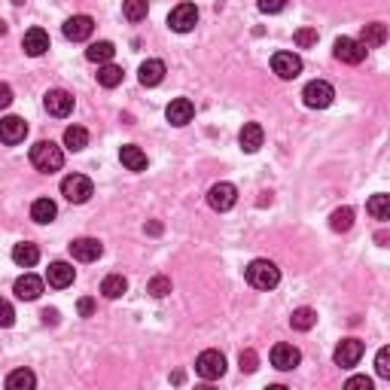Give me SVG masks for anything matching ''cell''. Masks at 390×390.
Returning <instances> with one entry per match:
<instances>
[{
	"instance_id": "42",
	"label": "cell",
	"mask_w": 390,
	"mask_h": 390,
	"mask_svg": "<svg viewBox=\"0 0 390 390\" xmlns=\"http://www.w3.org/2000/svg\"><path fill=\"white\" fill-rule=\"evenodd\" d=\"M77 308H80L82 317H92V311H95V299H89V296H86V299L77 302Z\"/></svg>"
},
{
	"instance_id": "19",
	"label": "cell",
	"mask_w": 390,
	"mask_h": 390,
	"mask_svg": "<svg viewBox=\"0 0 390 390\" xmlns=\"http://www.w3.org/2000/svg\"><path fill=\"white\" fill-rule=\"evenodd\" d=\"M22 49H25V55H31V58H40L43 52H49V34H46L43 27H31V31H25Z\"/></svg>"
},
{
	"instance_id": "45",
	"label": "cell",
	"mask_w": 390,
	"mask_h": 390,
	"mask_svg": "<svg viewBox=\"0 0 390 390\" xmlns=\"http://www.w3.org/2000/svg\"><path fill=\"white\" fill-rule=\"evenodd\" d=\"M146 232H150V235H159V232H162V222H150V226H146Z\"/></svg>"
},
{
	"instance_id": "4",
	"label": "cell",
	"mask_w": 390,
	"mask_h": 390,
	"mask_svg": "<svg viewBox=\"0 0 390 390\" xmlns=\"http://www.w3.org/2000/svg\"><path fill=\"white\" fill-rule=\"evenodd\" d=\"M195 372L204 382H217V378L226 375V357H222V351H201L199 357H195Z\"/></svg>"
},
{
	"instance_id": "16",
	"label": "cell",
	"mask_w": 390,
	"mask_h": 390,
	"mask_svg": "<svg viewBox=\"0 0 390 390\" xmlns=\"http://www.w3.org/2000/svg\"><path fill=\"white\" fill-rule=\"evenodd\" d=\"M272 70L281 80H296L302 73V58L296 52H275L272 55Z\"/></svg>"
},
{
	"instance_id": "7",
	"label": "cell",
	"mask_w": 390,
	"mask_h": 390,
	"mask_svg": "<svg viewBox=\"0 0 390 390\" xmlns=\"http://www.w3.org/2000/svg\"><path fill=\"white\" fill-rule=\"evenodd\" d=\"M235 201H238V189H235V183H226V180H220V183H213V187L208 189V204L213 210H220V213H226L235 208Z\"/></svg>"
},
{
	"instance_id": "26",
	"label": "cell",
	"mask_w": 390,
	"mask_h": 390,
	"mask_svg": "<svg viewBox=\"0 0 390 390\" xmlns=\"http://www.w3.org/2000/svg\"><path fill=\"white\" fill-rule=\"evenodd\" d=\"M6 390H34L37 387V375L31 369H13V372L6 375Z\"/></svg>"
},
{
	"instance_id": "23",
	"label": "cell",
	"mask_w": 390,
	"mask_h": 390,
	"mask_svg": "<svg viewBox=\"0 0 390 390\" xmlns=\"http://www.w3.org/2000/svg\"><path fill=\"white\" fill-rule=\"evenodd\" d=\"M13 263L18 268H34L37 263H40V247L31 244V241H22V244L13 247Z\"/></svg>"
},
{
	"instance_id": "11",
	"label": "cell",
	"mask_w": 390,
	"mask_h": 390,
	"mask_svg": "<svg viewBox=\"0 0 390 390\" xmlns=\"http://www.w3.org/2000/svg\"><path fill=\"white\" fill-rule=\"evenodd\" d=\"M366 52L369 49L360 40H354V37H339L336 46H332V55H336L341 64H360L366 58Z\"/></svg>"
},
{
	"instance_id": "44",
	"label": "cell",
	"mask_w": 390,
	"mask_h": 390,
	"mask_svg": "<svg viewBox=\"0 0 390 390\" xmlns=\"http://www.w3.org/2000/svg\"><path fill=\"white\" fill-rule=\"evenodd\" d=\"M40 317H43V323H52V327H55V323H58V317H61V314L55 311V308H43V314H40Z\"/></svg>"
},
{
	"instance_id": "34",
	"label": "cell",
	"mask_w": 390,
	"mask_h": 390,
	"mask_svg": "<svg viewBox=\"0 0 390 390\" xmlns=\"http://www.w3.org/2000/svg\"><path fill=\"white\" fill-rule=\"evenodd\" d=\"M351 226H354V210H351V208L332 210V217H329V229L332 232H348Z\"/></svg>"
},
{
	"instance_id": "8",
	"label": "cell",
	"mask_w": 390,
	"mask_h": 390,
	"mask_svg": "<svg viewBox=\"0 0 390 390\" xmlns=\"http://www.w3.org/2000/svg\"><path fill=\"white\" fill-rule=\"evenodd\" d=\"M268 357H272V366L277 372H293V369L302 363V351L296 345H287V341H277Z\"/></svg>"
},
{
	"instance_id": "31",
	"label": "cell",
	"mask_w": 390,
	"mask_h": 390,
	"mask_svg": "<svg viewBox=\"0 0 390 390\" xmlns=\"http://www.w3.org/2000/svg\"><path fill=\"white\" fill-rule=\"evenodd\" d=\"M314 323H317V311L308 308V305H302V308H296V311L290 314V327L299 329V332L314 329Z\"/></svg>"
},
{
	"instance_id": "24",
	"label": "cell",
	"mask_w": 390,
	"mask_h": 390,
	"mask_svg": "<svg viewBox=\"0 0 390 390\" xmlns=\"http://www.w3.org/2000/svg\"><path fill=\"white\" fill-rule=\"evenodd\" d=\"M98 86H104V89H116L119 82L125 80V70L119 68V64H113V61H107V64H98Z\"/></svg>"
},
{
	"instance_id": "37",
	"label": "cell",
	"mask_w": 390,
	"mask_h": 390,
	"mask_svg": "<svg viewBox=\"0 0 390 390\" xmlns=\"http://www.w3.org/2000/svg\"><path fill=\"white\" fill-rule=\"evenodd\" d=\"M238 363H241V372H256V366H259V357H256V351L253 348H247V351H241V357H238Z\"/></svg>"
},
{
	"instance_id": "25",
	"label": "cell",
	"mask_w": 390,
	"mask_h": 390,
	"mask_svg": "<svg viewBox=\"0 0 390 390\" xmlns=\"http://www.w3.org/2000/svg\"><path fill=\"white\" fill-rule=\"evenodd\" d=\"M55 217H58V204H55L52 199H37V201L31 204V220L40 222V226L52 222Z\"/></svg>"
},
{
	"instance_id": "21",
	"label": "cell",
	"mask_w": 390,
	"mask_h": 390,
	"mask_svg": "<svg viewBox=\"0 0 390 390\" xmlns=\"http://www.w3.org/2000/svg\"><path fill=\"white\" fill-rule=\"evenodd\" d=\"M165 61H159V58H146L144 64H141V70H137V80H141V86H146V89H156V86H162V80H165Z\"/></svg>"
},
{
	"instance_id": "33",
	"label": "cell",
	"mask_w": 390,
	"mask_h": 390,
	"mask_svg": "<svg viewBox=\"0 0 390 390\" xmlns=\"http://www.w3.org/2000/svg\"><path fill=\"white\" fill-rule=\"evenodd\" d=\"M150 13V0H122V15L128 22H144Z\"/></svg>"
},
{
	"instance_id": "28",
	"label": "cell",
	"mask_w": 390,
	"mask_h": 390,
	"mask_svg": "<svg viewBox=\"0 0 390 390\" xmlns=\"http://www.w3.org/2000/svg\"><path fill=\"white\" fill-rule=\"evenodd\" d=\"M128 293V281L122 275H107L104 281H101V296L104 299H122Z\"/></svg>"
},
{
	"instance_id": "10",
	"label": "cell",
	"mask_w": 390,
	"mask_h": 390,
	"mask_svg": "<svg viewBox=\"0 0 390 390\" xmlns=\"http://www.w3.org/2000/svg\"><path fill=\"white\" fill-rule=\"evenodd\" d=\"M43 107H46V113H49V116L64 119V116L73 113V95H70V92H64V89H49L43 95Z\"/></svg>"
},
{
	"instance_id": "6",
	"label": "cell",
	"mask_w": 390,
	"mask_h": 390,
	"mask_svg": "<svg viewBox=\"0 0 390 390\" xmlns=\"http://www.w3.org/2000/svg\"><path fill=\"white\" fill-rule=\"evenodd\" d=\"M195 25H199V6L195 4H177L168 13V27L171 31H177V34H189V31H195Z\"/></svg>"
},
{
	"instance_id": "15",
	"label": "cell",
	"mask_w": 390,
	"mask_h": 390,
	"mask_svg": "<svg viewBox=\"0 0 390 390\" xmlns=\"http://www.w3.org/2000/svg\"><path fill=\"white\" fill-rule=\"evenodd\" d=\"M165 119L174 125V128H183V125H189L192 119H195V104L189 98H174L168 107H165Z\"/></svg>"
},
{
	"instance_id": "13",
	"label": "cell",
	"mask_w": 390,
	"mask_h": 390,
	"mask_svg": "<svg viewBox=\"0 0 390 390\" xmlns=\"http://www.w3.org/2000/svg\"><path fill=\"white\" fill-rule=\"evenodd\" d=\"M27 137V122L22 116H4L0 119V144L18 146Z\"/></svg>"
},
{
	"instance_id": "36",
	"label": "cell",
	"mask_w": 390,
	"mask_h": 390,
	"mask_svg": "<svg viewBox=\"0 0 390 390\" xmlns=\"http://www.w3.org/2000/svg\"><path fill=\"white\" fill-rule=\"evenodd\" d=\"M293 40L299 49H311V46H317V27H299L293 34Z\"/></svg>"
},
{
	"instance_id": "12",
	"label": "cell",
	"mask_w": 390,
	"mask_h": 390,
	"mask_svg": "<svg viewBox=\"0 0 390 390\" xmlns=\"http://www.w3.org/2000/svg\"><path fill=\"white\" fill-rule=\"evenodd\" d=\"M70 256L77 263H98L104 256V244L98 238H73L70 241Z\"/></svg>"
},
{
	"instance_id": "27",
	"label": "cell",
	"mask_w": 390,
	"mask_h": 390,
	"mask_svg": "<svg viewBox=\"0 0 390 390\" xmlns=\"http://www.w3.org/2000/svg\"><path fill=\"white\" fill-rule=\"evenodd\" d=\"M64 146L70 153H82L89 146V132L82 125H68L64 128Z\"/></svg>"
},
{
	"instance_id": "29",
	"label": "cell",
	"mask_w": 390,
	"mask_h": 390,
	"mask_svg": "<svg viewBox=\"0 0 390 390\" xmlns=\"http://www.w3.org/2000/svg\"><path fill=\"white\" fill-rule=\"evenodd\" d=\"M113 55H116V46L110 43V40L89 43V49H86V58L92 64H107V61H113Z\"/></svg>"
},
{
	"instance_id": "41",
	"label": "cell",
	"mask_w": 390,
	"mask_h": 390,
	"mask_svg": "<svg viewBox=\"0 0 390 390\" xmlns=\"http://www.w3.org/2000/svg\"><path fill=\"white\" fill-rule=\"evenodd\" d=\"M13 104V86L9 82H0V110H6Z\"/></svg>"
},
{
	"instance_id": "32",
	"label": "cell",
	"mask_w": 390,
	"mask_h": 390,
	"mask_svg": "<svg viewBox=\"0 0 390 390\" xmlns=\"http://www.w3.org/2000/svg\"><path fill=\"white\" fill-rule=\"evenodd\" d=\"M366 210L372 213L378 222H387V220H390V195H384V192L372 195V199L366 201Z\"/></svg>"
},
{
	"instance_id": "43",
	"label": "cell",
	"mask_w": 390,
	"mask_h": 390,
	"mask_svg": "<svg viewBox=\"0 0 390 390\" xmlns=\"http://www.w3.org/2000/svg\"><path fill=\"white\" fill-rule=\"evenodd\" d=\"M348 387H366V390H372V378L354 375V378H348Z\"/></svg>"
},
{
	"instance_id": "20",
	"label": "cell",
	"mask_w": 390,
	"mask_h": 390,
	"mask_svg": "<svg viewBox=\"0 0 390 390\" xmlns=\"http://www.w3.org/2000/svg\"><path fill=\"white\" fill-rule=\"evenodd\" d=\"M119 162H122L128 171H134V174L146 171V165H150L146 153H144L137 144H122V146H119Z\"/></svg>"
},
{
	"instance_id": "38",
	"label": "cell",
	"mask_w": 390,
	"mask_h": 390,
	"mask_svg": "<svg viewBox=\"0 0 390 390\" xmlns=\"http://www.w3.org/2000/svg\"><path fill=\"white\" fill-rule=\"evenodd\" d=\"M15 323V311H13V302L9 299H4V296H0V327L4 329H9Z\"/></svg>"
},
{
	"instance_id": "9",
	"label": "cell",
	"mask_w": 390,
	"mask_h": 390,
	"mask_svg": "<svg viewBox=\"0 0 390 390\" xmlns=\"http://www.w3.org/2000/svg\"><path fill=\"white\" fill-rule=\"evenodd\" d=\"M363 351H366V345L360 339H341L332 360H336V366H341V369H354L360 360H363Z\"/></svg>"
},
{
	"instance_id": "2",
	"label": "cell",
	"mask_w": 390,
	"mask_h": 390,
	"mask_svg": "<svg viewBox=\"0 0 390 390\" xmlns=\"http://www.w3.org/2000/svg\"><path fill=\"white\" fill-rule=\"evenodd\" d=\"M31 165L40 174H55L64 165V150L55 141H37L31 146Z\"/></svg>"
},
{
	"instance_id": "14",
	"label": "cell",
	"mask_w": 390,
	"mask_h": 390,
	"mask_svg": "<svg viewBox=\"0 0 390 390\" xmlns=\"http://www.w3.org/2000/svg\"><path fill=\"white\" fill-rule=\"evenodd\" d=\"M61 31L64 37H68L70 43H82V40H89L92 31H95V18L92 15H70L68 22L61 25Z\"/></svg>"
},
{
	"instance_id": "18",
	"label": "cell",
	"mask_w": 390,
	"mask_h": 390,
	"mask_svg": "<svg viewBox=\"0 0 390 390\" xmlns=\"http://www.w3.org/2000/svg\"><path fill=\"white\" fill-rule=\"evenodd\" d=\"M73 277H77V268H73L70 263H52L49 268H46V284L55 287V290H68V287L73 284Z\"/></svg>"
},
{
	"instance_id": "22",
	"label": "cell",
	"mask_w": 390,
	"mask_h": 390,
	"mask_svg": "<svg viewBox=\"0 0 390 390\" xmlns=\"http://www.w3.org/2000/svg\"><path fill=\"white\" fill-rule=\"evenodd\" d=\"M238 144L244 153H259V146L265 144V132L259 122H244V128L238 132Z\"/></svg>"
},
{
	"instance_id": "46",
	"label": "cell",
	"mask_w": 390,
	"mask_h": 390,
	"mask_svg": "<svg viewBox=\"0 0 390 390\" xmlns=\"http://www.w3.org/2000/svg\"><path fill=\"white\" fill-rule=\"evenodd\" d=\"M6 34V22H0V37H4Z\"/></svg>"
},
{
	"instance_id": "40",
	"label": "cell",
	"mask_w": 390,
	"mask_h": 390,
	"mask_svg": "<svg viewBox=\"0 0 390 390\" xmlns=\"http://www.w3.org/2000/svg\"><path fill=\"white\" fill-rule=\"evenodd\" d=\"M287 9V0H259V13L265 15H277Z\"/></svg>"
},
{
	"instance_id": "35",
	"label": "cell",
	"mask_w": 390,
	"mask_h": 390,
	"mask_svg": "<svg viewBox=\"0 0 390 390\" xmlns=\"http://www.w3.org/2000/svg\"><path fill=\"white\" fill-rule=\"evenodd\" d=\"M174 290V284H171V277H165V275H156L150 284H146V293L153 296V299H165Z\"/></svg>"
},
{
	"instance_id": "1",
	"label": "cell",
	"mask_w": 390,
	"mask_h": 390,
	"mask_svg": "<svg viewBox=\"0 0 390 390\" xmlns=\"http://www.w3.org/2000/svg\"><path fill=\"white\" fill-rule=\"evenodd\" d=\"M244 281L253 287V290H275L281 284V268H277L272 259H253L244 268Z\"/></svg>"
},
{
	"instance_id": "5",
	"label": "cell",
	"mask_w": 390,
	"mask_h": 390,
	"mask_svg": "<svg viewBox=\"0 0 390 390\" xmlns=\"http://www.w3.org/2000/svg\"><path fill=\"white\" fill-rule=\"evenodd\" d=\"M332 98H336V89H332L327 80H311L308 86L302 89V101H305V107H311V110H327L332 104Z\"/></svg>"
},
{
	"instance_id": "17",
	"label": "cell",
	"mask_w": 390,
	"mask_h": 390,
	"mask_svg": "<svg viewBox=\"0 0 390 390\" xmlns=\"http://www.w3.org/2000/svg\"><path fill=\"white\" fill-rule=\"evenodd\" d=\"M43 277H37L31 272H25L22 277H15V284H13V293L18 296L22 302H34V299H40L43 296Z\"/></svg>"
},
{
	"instance_id": "3",
	"label": "cell",
	"mask_w": 390,
	"mask_h": 390,
	"mask_svg": "<svg viewBox=\"0 0 390 390\" xmlns=\"http://www.w3.org/2000/svg\"><path fill=\"white\" fill-rule=\"evenodd\" d=\"M61 195L70 204H86L92 195H95V183H92L86 174H68V177L61 180Z\"/></svg>"
},
{
	"instance_id": "39",
	"label": "cell",
	"mask_w": 390,
	"mask_h": 390,
	"mask_svg": "<svg viewBox=\"0 0 390 390\" xmlns=\"http://www.w3.org/2000/svg\"><path fill=\"white\" fill-rule=\"evenodd\" d=\"M375 372L378 378H390V348H382L375 357Z\"/></svg>"
},
{
	"instance_id": "30",
	"label": "cell",
	"mask_w": 390,
	"mask_h": 390,
	"mask_svg": "<svg viewBox=\"0 0 390 390\" xmlns=\"http://www.w3.org/2000/svg\"><path fill=\"white\" fill-rule=\"evenodd\" d=\"M360 43L366 46V49H375V46H384L387 43V25L384 22H372L363 27V37H360Z\"/></svg>"
}]
</instances>
